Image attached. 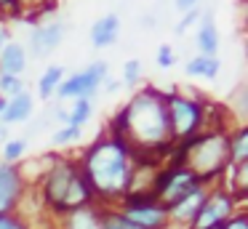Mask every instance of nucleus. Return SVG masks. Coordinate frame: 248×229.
<instances>
[{
    "label": "nucleus",
    "mask_w": 248,
    "mask_h": 229,
    "mask_svg": "<svg viewBox=\"0 0 248 229\" xmlns=\"http://www.w3.org/2000/svg\"><path fill=\"white\" fill-rule=\"evenodd\" d=\"M198 16H200V14H198V11H195V8H189V14H187V16H184V19H182V21H179V24H176V30H173V32H176V35H184V30H187V27H189V24H192V21H195V19H198Z\"/></svg>",
    "instance_id": "29"
},
{
    "label": "nucleus",
    "mask_w": 248,
    "mask_h": 229,
    "mask_svg": "<svg viewBox=\"0 0 248 229\" xmlns=\"http://www.w3.org/2000/svg\"><path fill=\"white\" fill-rule=\"evenodd\" d=\"M0 136H6V131H3V128H0Z\"/></svg>",
    "instance_id": "35"
},
{
    "label": "nucleus",
    "mask_w": 248,
    "mask_h": 229,
    "mask_svg": "<svg viewBox=\"0 0 248 229\" xmlns=\"http://www.w3.org/2000/svg\"><path fill=\"white\" fill-rule=\"evenodd\" d=\"M91 112H93V107H91V99H75V107H72V112L67 115V125H75V128H80V125H86L88 120H91Z\"/></svg>",
    "instance_id": "20"
},
{
    "label": "nucleus",
    "mask_w": 248,
    "mask_h": 229,
    "mask_svg": "<svg viewBox=\"0 0 248 229\" xmlns=\"http://www.w3.org/2000/svg\"><path fill=\"white\" fill-rule=\"evenodd\" d=\"M198 186H200V179L189 168H184V165L182 168L166 170V173H160V179H157V184H155L157 205H163V208L176 205L184 195H189V192L198 189Z\"/></svg>",
    "instance_id": "6"
},
{
    "label": "nucleus",
    "mask_w": 248,
    "mask_h": 229,
    "mask_svg": "<svg viewBox=\"0 0 248 229\" xmlns=\"http://www.w3.org/2000/svg\"><path fill=\"white\" fill-rule=\"evenodd\" d=\"M91 195L93 192L83 170L72 163H56L46 179V200L56 211H78V208L88 205Z\"/></svg>",
    "instance_id": "3"
},
{
    "label": "nucleus",
    "mask_w": 248,
    "mask_h": 229,
    "mask_svg": "<svg viewBox=\"0 0 248 229\" xmlns=\"http://www.w3.org/2000/svg\"><path fill=\"white\" fill-rule=\"evenodd\" d=\"M227 141H230V157H232V163L243 165V163H246V152H248V133L240 131V133H235V141H232V138H227Z\"/></svg>",
    "instance_id": "21"
},
{
    "label": "nucleus",
    "mask_w": 248,
    "mask_h": 229,
    "mask_svg": "<svg viewBox=\"0 0 248 229\" xmlns=\"http://www.w3.org/2000/svg\"><path fill=\"white\" fill-rule=\"evenodd\" d=\"M219 59L216 56H195V59H189L187 61V75H192V77H208V80H214L216 77V72H219Z\"/></svg>",
    "instance_id": "18"
},
{
    "label": "nucleus",
    "mask_w": 248,
    "mask_h": 229,
    "mask_svg": "<svg viewBox=\"0 0 248 229\" xmlns=\"http://www.w3.org/2000/svg\"><path fill=\"white\" fill-rule=\"evenodd\" d=\"M118 35H120V19H118L115 14L102 16V19H99L96 24L91 27V43H93L96 48L112 46V43L118 40Z\"/></svg>",
    "instance_id": "12"
},
{
    "label": "nucleus",
    "mask_w": 248,
    "mask_h": 229,
    "mask_svg": "<svg viewBox=\"0 0 248 229\" xmlns=\"http://www.w3.org/2000/svg\"><path fill=\"white\" fill-rule=\"evenodd\" d=\"M30 112H32V96L24 91V93H16L6 101V109H3L0 120L3 122H24L30 117Z\"/></svg>",
    "instance_id": "14"
},
{
    "label": "nucleus",
    "mask_w": 248,
    "mask_h": 229,
    "mask_svg": "<svg viewBox=\"0 0 248 229\" xmlns=\"http://www.w3.org/2000/svg\"><path fill=\"white\" fill-rule=\"evenodd\" d=\"M118 125H120V131L112 133V136L123 138L125 144L136 141L141 147H160V144H166L171 138L166 96L157 93V91H141L120 112Z\"/></svg>",
    "instance_id": "1"
},
{
    "label": "nucleus",
    "mask_w": 248,
    "mask_h": 229,
    "mask_svg": "<svg viewBox=\"0 0 248 229\" xmlns=\"http://www.w3.org/2000/svg\"><path fill=\"white\" fill-rule=\"evenodd\" d=\"M198 48H200V56H216L219 35H216V27H214V14L203 16V24L198 30Z\"/></svg>",
    "instance_id": "16"
},
{
    "label": "nucleus",
    "mask_w": 248,
    "mask_h": 229,
    "mask_svg": "<svg viewBox=\"0 0 248 229\" xmlns=\"http://www.w3.org/2000/svg\"><path fill=\"white\" fill-rule=\"evenodd\" d=\"M157 64H160V67H171V64H173L171 46H160V48H157Z\"/></svg>",
    "instance_id": "28"
},
{
    "label": "nucleus",
    "mask_w": 248,
    "mask_h": 229,
    "mask_svg": "<svg viewBox=\"0 0 248 229\" xmlns=\"http://www.w3.org/2000/svg\"><path fill=\"white\" fill-rule=\"evenodd\" d=\"M195 3H198V0H176V8L179 11H189Z\"/></svg>",
    "instance_id": "31"
},
{
    "label": "nucleus",
    "mask_w": 248,
    "mask_h": 229,
    "mask_svg": "<svg viewBox=\"0 0 248 229\" xmlns=\"http://www.w3.org/2000/svg\"><path fill=\"white\" fill-rule=\"evenodd\" d=\"M107 77V61H93L88 69L72 75L59 85V99H88Z\"/></svg>",
    "instance_id": "8"
},
{
    "label": "nucleus",
    "mask_w": 248,
    "mask_h": 229,
    "mask_svg": "<svg viewBox=\"0 0 248 229\" xmlns=\"http://www.w3.org/2000/svg\"><path fill=\"white\" fill-rule=\"evenodd\" d=\"M80 170L86 176L91 192L120 195L131 184V147L118 136L99 138L86 152Z\"/></svg>",
    "instance_id": "2"
},
{
    "label": "nucleus",
    "mask_w": 248,
    "mask_h": 229,
    "mask_svg": "<svg viewBox=\"0 0 248 229\" xmlns=\"http://www.w3.org/2000/svg\"><path fill=\"white\" fill-rule=\"evenodd\" d=\"M70 229H104V216L96 213L93 208L83 205V208H78V211H72Z\"/></svg>",
    "instance_id": "17"
},
{
    "label": "nucleus",
    "mask_w": 248,
    "mask_h": 229,
    "mask_svg": "<svg viewBox=\"0 0 248 229\" xmlns=\"http://www.w3.org/2000/svg\"><path fill=\"white\" fill-rule=\"evenodd\" d=\"M14 0H0V8H6V5H11Z\"/></svg>",
    "instance_id": "34"
},
{
    "label": "nucleus",
    "mask_w": 248,
    "mask_h": 229,
    "mask_svg": "<svg viewBox=\"0 0 248 229\" xmlns=\"http://www.w3.org/2000/svg\"><path fill=\"white\" fill-rule=\"evenodd\" d=\"M6 101H8L6 96H0V115H3V109H6Z\"/></svg>",
    "instance_id": "33"
},
{
    "label": "nucleus",
    "mask_w": 248,
    "mask_h": 229,
    "mask_svg": "<svg viewBox=\"0 0 248 229\" xmlns=\"http://www.w3.org/2000/svg\"><path fill=\"white\" fill-rule=\"evenodd\" d=\"M227 138L219 133H211V136H200L192 141L198 144V149L189 152V170L198 179H211L227 168V157H230V141Z\"/></svg>",
    "instance_id": "4"
},
{
    "label": "nucleus",
    "mask_w": 248,
    "mask_h": 229,
    "mask_svg": "<svg viewBox=\"0 0 248 229\" xmlns=\"http://www.w3.org/2000/svg\"><path fill=\"white\" fill-rule=\"evenodd\" d=\"M203 200H205V192H203V186H198V189H192L189 195H184L176 205H171L168 211L173 213L176 221H192L195 213L200 211V205H203Z\"/></svg>",
    "instance_id": "13"
},
{
    "label": "nucleus",
    "mask_w": 248,
    "mask_h": 229,
    "mask_svg": "<svg viewBox=\"0 0 248 229\" xmlns=\"http://www.w3.org/2000/svg\"><path fill=\"white\" fill-rule=\"evenodd\" d=\"M0 91H3L6 99H11L16 93H24V83L19 75H0Z\"/></svg>",
    "instance_id": "22"
},
{
    "label": "nucleus",
    "mask_w": 248,
    "mask_h": 229,
    "mask_svg": "<svg viewBox=\"0 0 248 229\" xmlns=\"http://www.w3.org/2000/svg\"><path fill=\"white\" fill-rule=\"evenodd\" d=\"M166 107H168V122H171L173 138L192 136V131H198L200 122H203V107L195 104L187 96H179V93L166 96Z\"/></svg>",
    "instance_id": "5"
},
{
    "label": "nucleus",
    "mask_w": 248,
    "mask_h": 229,
    "mask_svg": "<svg viewBox=\"0 0 248 229\" xmlns=\"http://www.w3.org/2000/svg\"><path fill=\"white\" fill-rule=\"evenodd\" d=\"M0 229H27L22 221H16V218L11 216H0Z\"/></svg>",
    "instance_id": "30"
},
{
    "label": "nucleus",
    "mask_w": 248,
    "mask_h": 229,
    "mask_svg": "<svg viewBox=\"0 0 248 229\" xmlns=\"http://www.w3.org/2000/svg\"><path fill=\"white\" fill-rule=\"evenodd\" d=\"M139 77H141V64L136 61V59H128L125 67H123V83L134 88V85L139 83Z\"/></svg>",
    "instance_id": "23"
},
{
    "label": "nucleus",
    "mask_w": 248,
    "mask_h": 229,
    "mask_svg": "<svg viewBox=\"0 0 248 229\" xmlns=\"http://www.w3.org/2000/svg\"><path fill=\"white\" fill-rule=\"evenodd\" d=\"M22 195V176L11 163H0V216H6Z\"/></svg>",
    "instance_id": "10"
},
{
    "label": "nucleus",
    "mask_w": 248,
    "mask_h": 229,
    "mask_svg": "<svg viewBox=\"0 0 248 229\" xmlns=\"http://www.w3.org/2000/svg\"><path fill=\"white\" fill-rule=\"evenodd\" d=\"M62 77H64V69H62V67H48V69H46L43 77L38 80V91H40V96H43V99H48V96L62 85Z\"/></svg>",
    "instance_id": "19"
},
{
    "label": "nucleus",
    "mask_w": 248,
    "mask_h": 229,
    "mask_svg": "<svg viewBox=\"0 0 248 229\" xmlns=\"http://www.w3.org/2000/svg\"><path fill=\"white\" fill-rule=\"evenodd\" d=\"M78 136H80V128L67 125V128H62V131H56L54 136H51V141H54L56 147H64V144H72Z\"/></svg>",
    "instance_id": "24"
},
{
    "label": "nucleus",
    "mask_w": 248,
    "mask_h": 229,
    "mask_svg": "<svg viewBox=\"0 0 248 229\" xmlns=\"http://www.w3.org/2000/svg\"><path fill=\"white\" fill-rule=\"evenodd\" d=\"M6 37H8V35H6V30H0V48L6 46Z\"/></svg>",
    "instance_id": "32"
},
{
    "label": "nucleus",
    "mask_w": 248,
    "mask_h": 229,
    "mask_svg": "<svg viewBox=\"0 0 248 229\" xmlns=\"http://www.w3.org/2000/svg\"><path fill=\"white\" fill-rule=\"evenodd\" d=\"M232 205H235V197L230 192L205 195L200 211L192 218V229H219V224H224L232 216Z\"/></svg>",
    "instance_id": "7"
},
{
    "label": "nucleus",
    "mask_w": 248,
    "mask_h": 229,
    "mask_svg": "<svg viewBox=\"0 0 248 229\" xmlns=\"http://www.w3.org/2000/svg\"><path fill=\"white\" fill-rule=\"evenodd\" d=\"M219 229H248V218L246 216H230L224 224H219Z\"/></svg>",
    "instance_id": "27"
},
{
    "label": "nucleus",
    "mask_w": 248,
    "mask_h": 229,
    "mask_svg": "<svg viewBox=\"0 0 248 229\" xmlns=\"http://www.w3.org/2000/svg\"><path fill=\"white\" fill-rule=\"evenodd\" d=\"M104 229H139V227H136V224H131L123 213H115V216L104 218Z\"/></svg>",
    "instance_id": "26"
},
{
    "label": "nucleus",
    "mask_w": 248,
    "mask_h": 229,
    "mask_svg": "<svg viewBox=\"0 0 248 229\" xmlns=\"http://www.w3.org/2000/svg\"><path fill=\"white\" fill-rule=\"evenodd\" d=\"M131 224L139 229H160L166 224V208L157 205L155 197H141V200H131L123 213Z\"/></svg>",
    "instance_id": "9"
},
{
    "label": "nucleus",
    "mask_w": 248,
    "mask_h": 229,
    "mask_svg": "<svg viewBox=\"0 0 248 229\" xmlns=\"http://www.w3.org/2000/svg\"><path fill=\"white\" fill-rule=\"evenodd\" d=\"M24 149H27V141H24V138L8 141L6 149H3V157H6V163H14V160H19V157L24 154Z\"/></svg>",
    "instance_id": "25"
},
{
    "label": "nucleus",
    "mask_w": 248,
    "mask_h": 229,
    "mask_svg": "<svg viewBox=\"0 0 248 229\" xmlns=\"http://www.w3.org/2000/svg\"><path fill=\"white\" fill-rule=\"evenodd\" d=\"M24 67H27V53L19 43L0 48V69H3L0 75H19Z\"/></svg>",
    "instance_id": "15"
},
{
    "label": "nucleus",
    "mask_w": 248,
    "mask_h": 229,
    "mask_svg": "<svg viewBox=\"0 0 248 229\" xmlns=\"http://www.w3.org/2000/svg\"><path fill=\"white\" fill-rule=\"evenodd\" d=\"M64 40V24H48V27H40L30 35V43H32V53L38 56H46L51 48H56L59 43Z\"/></svg>",
    "instance_id": "11"
}]
</instances>
